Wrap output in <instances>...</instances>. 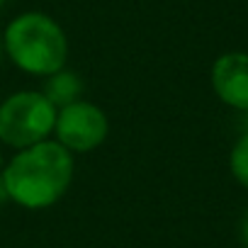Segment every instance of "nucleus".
<instances>
[{
	"mask_svg": "<svg viewBox=\"0 0 248 248\" xmlns=\"http://www.w3.org/2000/svg\"><path fill=\"white\" fill-rule=\"evenodd\" d=\"M5 3H8V0H0V8H5Z\"/></svg>",
	"mask_w": 248,
	"mask_h": 248,
	"instance_id": "12",
	"label": "nucleus"
},
{
	"mask_svg": "<svg viewBox=\"0 0 248 248\" xmlns=\"http://www.w3.org/2000/svg\"><path fill=\"white\" fill-rule=\"evenodd\" d=\"M107 134H109L107 114L88 100H78L73 105H66L56 114L54 137L73 156L95 151L97 146H102Z\"/></svg>",
	"mask_w": 248,
	"mask_h": 248,
	"instance_id": "4",
	"label": "nucleus"
},
{
	"mask_svg": "<svg viewBox=\"0 0 248 248\" xmlns=\"http://www.w3.org/2000/svg\"><path fill=\"white\" fill-rule=\"evenodd\" d=\"M59 109L39 90H20L0 102V144L15 151L46 141Z\"/></svg>",
	"mask_w": 248,
	"mask_h": 248,
	"instance_id": "3",
	"label": "nucleus"
},
{
	"mask_svg": "<svg viewBox=\"0 0 248 248\" xmlns=\"http://www.w3.org/2000/svg\"><path fill=\"white\" fill-rule=\"evenodd\" d=\"M3 54H5V46H3V34H0V59H3Z\"/></svg>",
	"mask_w": 248,
	"mask_h": 248,
	"instance_id": "10",
	"label": "nucleus"
},
{
	"mask_svg": "<svg viewBox=\"0 0 248 248\" xmlns=\"http://www.w3.org/2000/svg\"><path fill=\"white\" fill-rule=\"evenodd\" d=\"M73 154L56 139L39 141L17 151L3 166V185L8 197L25 209H46L56 204L73 183Z\"/></svg>",
	"mask_w": 248,
	"mask_h": 248,
	"instance_id": "1",
	"label": "nucleus"
},
{
	"mask_svg": "<svg viewBox=\"0 0 248 248\" xmlns=\"http://www.w3.org/2000/svg\"><path fill=\"white\" fill-rule=\"evenodd\" d=\"M229 168H231V175L236 178V183L248 190V132L233 144V149L229 154Z\"/></svg>",
	"mask_w": 248,
	"mask_h": 248,
	"instance_id": "7",
	"label": "nucleus"
},
{
	"mask_svg": "<svg viewBox=\"0 0 248 248\" xmlns=\"http://www.w3.org/2000/svg\"><path fill=\"white\" fill-rule=\"evenodd\" d=\"M5 56L25 73L49 78L66 68L68 39L63 27L46 13L27 10L13 17L3 32Z\"/></svg>",
	"mask_w": 248,
	"mask_h": 248,
	"instance_id": "2",
	"label": "nucleus"
},
{
	"mask_svg": "<svg viewBox=\"0 0 248 248\" xmlns=\"http://www.w3.org/2000/svg\"><path fill=\"white\" fill-rule=\"evenodd\" d=\"M212 88L224 105L248 112V54H221L212 66Z\"/></svg>",
	"mask_w": 248,
	"mask_h": 248,
	"instance_id": "5",
	"label": "nucleus"
},
{
	"mask_svg": "<svg viewBox=\"0 0 248 248\" xmlns=\"http://www.w3.org/2000/svg\"><path fill=\"white\" fill-rule=\"evenodd\" d=\"M238 233H241V238H243V246H248V209H246V212H243V217H241Z\"/></svg>",
	"mask_w": 248,
	"mask_h": 248,
	"instance_id": "8",
	"label": "nucleus"
},
{
	"mask_svg": "<svg viewBox=\"0 0 248 248\" xmlns=\"http://www.w3.org/2000/svg\"><path fill=\"white\" fill-rule=\"evenodd\" d=\"M3 200H10V197H8V190L3 185V178H0V202H3Z\"/></svg>",
	"mask_w": 248,
	"mask_h": 248,
	"instance_id": "9",
	"label": "nucleus"
},
{
	"mask_svg": "<svg viewBox=\"0 0 248 248\" xmlns=\"http://www.w3.org/2000/svg\"><path fill=\"white\" fill-rule=\"evenodd\" d=\"M243 248H248V246H243Z\"/></svg>",
	"mask_w": 248,
	"mask_h": 248,
	"instance_id": "13",
	"label": "nucleus"
},
{
	"mask_svg": "<svg viewBox=\"0 0 248 248\" xmlns=\"http://www.w3.org/2000/svg\"><path fill=\"white\" fill-rule=\"evenodd\" d=\"M3 166H5V158H3V151H0V173H3Z\"/></svg>",
	"mask_w": 248,
	"mask_h": 248,
	"instance_id": "11",
	"label": "nucleus"
},
{
	"mask_svg": "<svg viewBox=\"0 0 248 248\" xmlns=\"http://www.w3.org/2000/svg\"><path fill=\"white\" fill-rule=\"evenodd\" d=\"M80 93H83V80H80L78 73L71 71V68H61V71L51 73V76L44 80V90H42V95H44L56 109L78 102V100H80Z\"/></svg>",
	"mask_w": 248,
	"mask_h": 248,
	"instance_id": "6",
	"label": "nucleus"
}]
</instances>
